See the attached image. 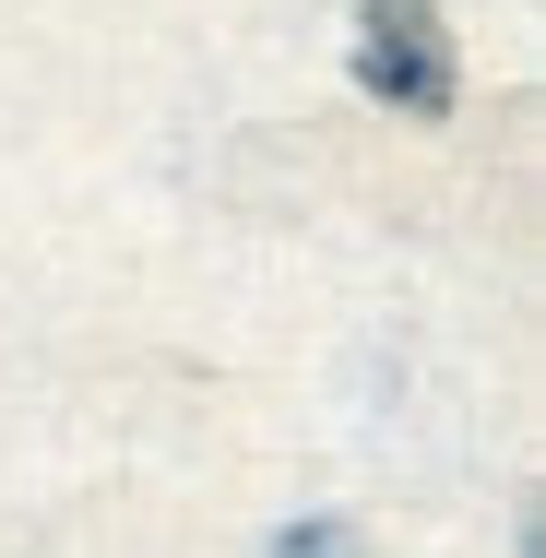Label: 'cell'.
<instances>
[{"mask_svg": "<svg viewBox=\"0 0 546 558\" xmlns=\"http://www.w3.org/2000/svg\"><path fill=\"white\" fill-rule=\"evenodd\" d=\"M344 72H356L368 108H392V119H451V96H463V60H451L439 0H368Z\"/></svg>", "mask_w": 546, "mask_h": 558, "instance_id": "cell-1", "label": "cell"}, {"mask_svg": "<svg viewBox=\"0 0 546 558\" xmlns=\"http://www.w3.org/2000/svg\"><path fill=\"white\" fill-rule=\"evenodd\" d=\"M274 558H368V535H356L344 511H310V523H286V535H274Z\"/></svg>", "mask_w": 546, "mask_h": 558, "instance_id": "cell-2", "label": "cell"}]
</instances>
